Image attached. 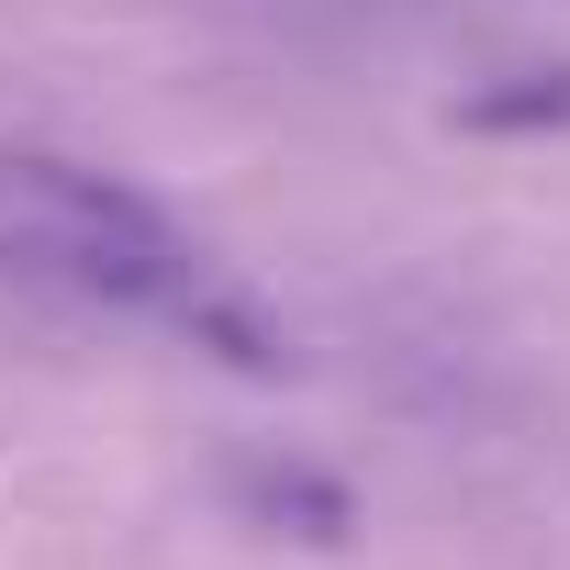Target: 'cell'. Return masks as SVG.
Returning <instances> with one entry per match:
<instances>
[{
	"instance_id": "277c9868",
	"label": "cell",
	"mask_w": 570,
	"mask_h": 570,
	"mask_svg": "<svg viewBox=\"0 0 570 570\" xmlns=\"http://www.w3.org/2000/svg\"><path fill=\"white\" fill-rule=\"evenodd\" d=\"M470 135H570V68H525V79H492L459 101Z\"/></svg>"
},
{
	"instance_id": "7a4b0ae2",
	"label": "cell",
	"mask_w": 570,
	"mask_h": 570,
	"mask_svg": "<svg viewBox=\"0 0 570 570\" xmlns=\"http://www.w3.org/2000/svg\"><path fill=\"white\" fill-rule=\"evenodd\" d=\"M235 503H246L257 525H279V537H303V548H347V525H358L347 481H325V470H279V459L235 470Z\"/></svg>"
},
{
	"instance_id": "3957f363",
	"label": "cell",
	"mask_w": 570,
	"mask_h": 570,
	"mask_svg": "<svg viewBox=\"0 0 570 570\" xmlns=\"http://www.w3.org/2000/svg\"><path fill=\"white\" fill-rule=\"evenodd\" d=\"M179 325H190L224 370H246V381H292V347L268 336V314H257V303H235V292H213V279L179 303Z\"/></svg>"
},
{
	"instance_id": "6da1fadb",
	"label": "cell",
	"mask_w": 570,
	"mask_h": 570,
	"mask_svg": "<svg viewBox=\"0 0 570 570\" xmlns=\"http://www.w3.org/2000/svg\"><path fill=\"white\" fill-rule=\"evenodd\" d=\"M35 179V202L57 213V268L79 279L90 303H124V314H179L190 292H202V268H190V246H179V224L157 213V202H135V190H112V179H79V168H23Z\"/></svg>"
}]
</instances>
